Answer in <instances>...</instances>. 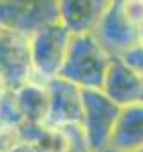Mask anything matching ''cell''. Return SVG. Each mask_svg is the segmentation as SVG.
<instances>
[{"mask_svg":"<svg viewBox=\"0 0 143 152\" xmlns=\"http://www.w3.org/2000/svg\"><path fill=\"white\" fill-rule=\"evenodd\" d=\"M134 44H136L140 50H143V27L136 32V41H134Z\"/></svg>","mask_w":143,"mask_h":152,"instance_id":"cell-7","label":"cell"},{"mask_svg":"<svg viewBox=\"0 0 143 152\" xmlns=\"http://www.w3.org/2000/svg\"><path fill=\"white\" fill-rule=\"evenodd\" d=\"M9 152H39L37 151V147L34 143H27V142H21V143H18L14 149H11Z\"/></svg>","mask_w":143,"mask_h":152,"instance_id":"cell-6","label":"cell"},{"mask_svg":"<svg viewBox=\"0 0 143 152\" xmlns=\"http://www.w3.org/2000/svg\"><path fill=\"white\" fill-rule=\"evenodd\" d=\"M34 145L37 147L39 152H67V149H69L67 138L55 129L44 131L39 136L37 143H34Z\"/></svg>","mask_w":143,"mask_h":152,"instance_id":"cell-4","label":"cell"},{"mask_svg":"<svg viewBox=\"0 0 143 152\" xmlns=\"http://www.w3.org/2000/svg\"><path fill=\"white\" fill-rule=\"evenodd\" d=\"M0 152H4V151H2V149H0Z\"/></svg>","mask_w":143,"mask_h":152,"instance_id":"cell-9","label":"cell"},{"mask_svg":"<svg viewBox=\"0 0 143 152\" xmlns=\"http://www.w3.org/2000/svg\"><path fill=\"white\" fill-rule=\"evenodd\" d=\"M5 90H7V81H5V78H4V76L0 75V99L4 97Z\"/></svg>","mask_w":143,"mask_h":152,"instance_id":"cell-8","label":"cell"},{"mask_svg":"<svg viewBox=\"0 0 143 152\" xmlns=\"http://www.w3.org/2000/svg\"><path fill=\"white\" fill-rule=\"evenodd\" d=\"M21 142L23 140H21V133H20L18 126H14V124L0 126V149L4 152H9Z\"/></svg>","mask_w":143,"mask_h":152,"instance_id":"cell-5","label":"cell"},{"mask_svg":"<svg viewBox=\"0 0 143 152\" xmlns=\"http://www.w3.org/2000/svg\"><path fill=\"white\" fill-rule=\"evenodd\" d=\"M57 20V0H0V25L23 36Z\"/></svg>","mask_w":143,"mask_h":152,"instance_id":"cell-1","label":"cell"},{"mask_svg":"<svg viewBox=\"0 0 143 152\" xmlns=\"http://www.w3.org/2000/svg\"><path fill=\"white\" fill-rule=\"evenodd\" d=\"M122 20L136 32L143 27V0H117L115 2Z\"/></svg>","mask_w":143,"mask_h":152,"instance_id":"cell-3","label":"cell"},{"mask_svg":"<svg viewBox=\"0 0 143 152\" xmlns=\"http://www.w3.org/2000/svg\"><path fill=\"white\" fill-rule=\"evenodd\" d=\"M115 0H57L58 21L71 34L92 32Z\"/></svg>","mask_w":143,"mask_h":152,"instance_id":"cell-2","label":"cell"}]
</instances>
